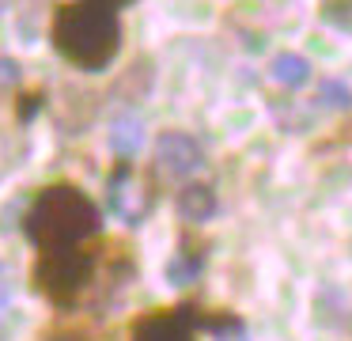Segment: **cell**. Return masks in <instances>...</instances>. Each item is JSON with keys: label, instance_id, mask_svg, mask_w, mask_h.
Here are the masks:
<instances>
[{"label": "cell", "instance_id": "1", "mask_svg": "<svg viewBox=\"0 0 352 341\" xmlns=\"http://www.w3.org/2000/svg\"><path fill=\"white\" fill-rule=\"evenodd\" d=\"M50 42L80 72H102L122 50V15L95 0H65L50 15Z\"/></svg>", "mask_w": 352, "mask_h": 341}, {"label": "cell", "instance_id": "2", "mask_svg": "<svg viewBox=\"0 0 352 341\" xmlns=\"http://www.w3.org/2000/svg\"><path fill=\"white\" fill-rule=\"evenodd\" d=\"M102 227V209L95 197L76 182H50L31 197L23 212V235L38 250H61V247H80L95 239Z\"/></svg>", "mask_w": 352, "mask_h": 341}, {"label": "cell", "instance_id": "3", "mask_svg": "<svg viewBox=\"0 0 352 341\" xmlns=\"http://www.w3.org/2000/svg\"><path fill=\"white\" fill-rule=\"evenodd\" d=\"M99 269H102V242L99 247L80 242V247H61V250H38L31 265V285L57 311H72L95 288Z\"/></svg>", "mask_w": 352, "mask_h": 341}, {"label": "cell", "instance_id": "4", "mask_svg": "<svg viewBox=\"0 0 352 341\" xmlns=\"http://www.w3.org/2000/svg\"><path fill=\"white\" fill-rule=\"evenodd\" d=\"M243 330V318L228 307H201L193 300H182L175 307H155L133 318L129 341H201V333H228Z\"/></svg>", "mask_w": 352, "mask_h": 341}, {"label": "cell", "instance_id": "5", "mask_svg": "<svg viewBox=\"0 0 352 341\" xmlns=\"http://www.w3.org/2000/svg\"><path fill=\"white\" fill-rule=\"evenodd\" d=\"M107 201L125 224H140L160 201V174L152 167H137L133 159H114L107 174Z\"/></svg>", "mask_w": 352, "mask_h": 341}, {"label": "cell", "instance_id": "6", "mask_svg": "<svg viewBox=\"0 0 352 341\" xmlns=\"http://www.w3.org/2000/svg\"><path fill=\"white\" fill-rule=\"evenodd\" d=\"M201 167H205V148L197 144V136L182 133V129H163V133L155 136L152 171L160 174V178H182V182H190Z\"/></svg>", "mask_w": 352, "mask_h": 341}, {"label": "cell", "instance_id": "7", "mask_svg": "<svg viewBox=\"0 0 352 341\" xmlns=\"http://www.w3.org/2000/svg\"><path fill=\"white\" fill-rule=\"evenodd\" d=\"M208 250H212V239H208V235H201V227H182V231H178L175 254H170V262L163 265V277H167L175 288L197 285L201 273H205Z\"/></svg>", "mask_w": 352, "mask_h": 341}, {"label": "cell", "instance_id": "8", "mask_svg": "<svg viewBox=\"0 0 352 341\" xmlns=\"http://www.w3.org/2000/svg\"><path fill=\"white\" fill-rule=\"evenodd\" d=\"M216 189H212V182H197V178H190V182H182L178 186V194H175V212H178V220H182V227H201V224H208V220L216 216Z\"/></svg>", "mask_w": 352, "mask_h": 341}, {"label": "cell", "instance_id": "9", "mask_svg": "<svg viewBox=\"0 0 352 341\" xmlns=\"http://www.w3.org/2000/svg\"><path fill=\"white\" fill-rule=\"evenodd\" d=\"M107 144L118 159H133L140 152V144H144V121H140L137 114H118V118L110 121Z\"/></svg>", "mask_w": 352, "mask_h": 341}, {"label": "cell", "instance_id": "10", "mask_svg": "<svg viewBox=\"0 0 352 341\" xmlns=\"http://www.w3.org/2000/svg\"><path fill=\"white\" fill-rule=\"evenodd\" d=\"M269 76H273L280 87H307L311 83V76H314V68H311V61L303 57V53H292V50H284V53H276L273 61H269Z\"/></svg>", "mask_w": 352, "mask_h": 341}, {"label": "cell", "instance_id": "11", "mask_svg": "<svg viewBox=\"0 0 352 341\" xmlns=\"http://www.w3.org/2000/svg\"><path fill=\"white\" fill-rule=\"evenodd\" d=\"M314 103L329 106V110H352V87L344 80H337V76H318Z\"/></svg>", "mask_w": 352, "mask_h": 341}, {"label": "cell", "instance_id": "12", "mask_svg": "<svg viewBox=\"0 0 352 341\" xmlns=\"http://www.w3.org/2000/svg\"><path fill=\"white\" fill-rule=\"evenodd\" d=\"M322 23L341 34H352V0H322Z\"/></svg>", "mask_w": 352, "mask_h": 341}, {"label": "cell", "instance_id": "13", "mask_svg": "<svg viewBox=\"0 0 352 341\" xmlns=\"http://www.w3.org/2000/svg\"><path fill=\"white\" fill-rule=\"evenodd\" d=\"M42 341H95V338L84 322H76V318H57V322L42 333Z\"/></svg>", "mask_w": 352, "mask_h": 341}, {"label": "cell", "instance_id": "14", "mask_svg": "<svg viewBox=\"0 0 352 341\" xmlns=\"http://www.w3.org/2000/svg\"><path fill=\"white\" fill-rule=\"evenodd\" d=\"M42 103H46V91H42V87L23 91V95L16 99V118H19V121H31L34 114L42 110Z\"/></svg>", "mask_w": 352, "mask_h": 341}, {"label": "cell", "instance_id": "15", "mask_svg": "<svg viewBox=\"0 0 352 341\" xmlns=\"http://www.w3.org/2000/svg\"><path fill=\"white\" fill-rule=\"evenodd\" d=\"M19 61L16 57H0V83H19Z\"/></svg>", "mask_w": 352, "mask_h": 341}, {"label": "cell", "instance_id": "16", "mask_svg": "<svg viewBox=\"0 0 352 341\" xmlns=\"http://www.w3.org/2000/svg\"><path fill=\"white\" fill-rule=\"evenodd\" d=\"M95 4H102V8H114V12H118V8H129V4H137V0H95Z\"/></svg>", "mask_w": 352, "mask_h": 341}, {"label": "cell", "instance_id": "17", "mask_svg": "<svg viewBox=\"0 0 352 341\" xmlns=\"http://www.w3.org/2000/svg\"><path fill=\"white\" fill-rule=\"evenodd\" d=\"M4 307H8V288L0 285V311H4Z\"/></svg>", "mask_w": 352, "mask_h": 341}, {"label": "cell", "instance_id": "18", "mask_svg": "<svg viewBox=\"0 0 352 341\" xmlns=\"http://www.w3.org/2000/svg\"><path fill=\"white\" fill-rule=\"evenodd\" d=\"M0 12H4V4H0Z\"/></svg>", "mask_w": 352, "mask_h": 341}]
</instances>
